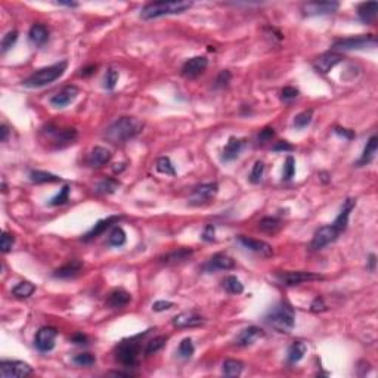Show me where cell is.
Masks as SVG:
<instances>
[{
    "mask_svg": "<svg viewBox=\"0 0 378 378\" xmlns=\"http://www.w3.org/2000/svg\"><path fill=\"white\" fill-rule=\"evenodd\" d=\"M143 129V123L135 117H120L103 132V139L112 145H123L127 140L138 136Z\"/></svg>",
    "mask_w": 378,
    "mask_h": 378,
    "instance_id": "6da1fadb",
    "label": "cell"
},
{
    "mask_svg": "<svg viewBox=\"0 0 378 378\" xmlns=\"http://www.w3.org/2000/svg\"><path fill=\"white\" fill-rule=\"evenodd\" d=\"M264 321L276 332L290 334L295 325V312L288 301H279L264 315Z\"/></svg>",
    "mask_w": 378,
    "mask_h": 378,
    "instance_id": "7a4b0ae2",
    "label": "cell"
},
{
    "mask_svg": "<svg viewBox=\"0 0 378 378\" xmlns=\"http://www.w3.org/2000/svg\"><path fill=\"white\" fill-rule=\"evenodd\" d=\"M192 6V2L179 0V2H153L142 8L140 18L142 19H154V18L167 17L183 14Z\"/></svg>",
    "mask_w": 378,
    "mask_h": 378,
    "instance_id": "3957f363",
    "label": "cell"
},
{
    "mask_svg": "<svg viewBox=\"0 0 378 378\" xmlns=\"http://www.w3.org/2000/svg\"><path fill=\"white\" fill-rule=\"evenodd\" d=\"M67 65H68L67 61H62V62L53 64L51 67L39 69V71H35L34 74H31L28 79H25V80L22 82V85L25 87H30V89L48 86V85L53 83L55 80H58V79L65 72Z\"/></svg>",
    "mask_w": 378,
    "mask_h": 378,
    "instance_id": "277c9868",
    "label": "cell"
},
{
    "mask_svg": "<svg viewBox=\"0 0 378 378\" xmlns=\"http://www.w3.org/2000/svg\"><path fill=\"white\" fill-rule=\"evenodd\" d=\"M140 335L123 340L117 344L114 350V358L124 368H135L139 363V353H140V343L138 338Z\"/></svg>",
    "mask_w": 378,
    "mask_h": 378,
    "instance_id": "5b68a950",
    "label": "cell"
},
{
    "mask_svg": "<svg viewBox=\"0 0 378 378\" xmlns=\"http://www.w3.org/2000/svg\"><path fill=\"white\" fill-rule=\"evenodd\" d=\"M42 140L48 142L52 148H65L72 145L77 139V130L75 129H59L52 124H48L45 129H42Z\"/></svg>",
    "mask_w": 378,
    "mask_h": 378,
    "instance_id": "8992f818",
    "label": "cell"
},
{
    "mask_svg": "<svg viewBox=\"0 0 378 378\" xmlns=\"http://www.w3.org/2000/svg\"><path fill=\"white\" fill-rule=\"evenodd\" d=\"M375 46H377V37L374 34L346 37V39L335 40L332 45L335 51H361V49L375 48Z\"/></svg>",
    "mask_w": 378,
    "mask_h": 378,
    "instance_id": "52a82bcc",
    "label": "cell"
},
{
    "mask_svg": "<svg viewBox=\"0 0 378 378\" xmlns=\"http://www.w3.org/2000/svg\"><path fill=\"white\" fill-rule=\"evenodd\" d=\"M33 372V368L21 361L0 362V375L2 378H25Z\"/></svg>",
    "mask_w": 378,
    "mask_h": 378,
    "instance_id": "ba28073f",
    "label": "cell"
},
{
    "mask_svg": "<svg viewBox=\"0 0 378 378\" xmlns=\"http://www.w3.org/2000/svg\"><path fill=\"white\" fill-rule=\"evenodd\" d=\"M276 279L281 285L294 287V285H300V284L310 282V281H321V279H324V276L313 274V272L298 271V272H281L276 275Z\"/></svg>",
    "mask_w": 378,
    "mask_h": 378,
    "instance_id": "9c48e42d",
    "label": "cell"
},
{
    "mask_svg": "<svg viewBox=\"0 0 378 378\" xmlns=\"http://www.w3.org/2000/svg\"><path fill=\"white\" fill-rule=\"evenodd\" d=\"M338 237H340V232L332 224L322 226V228H319L315 232V235L312 238V242H310V248L312 250H321V248H324L328 244L334 242Z\"/></svg>",
    "mask_w": 378,
    "mask_h": 378,
    "instance_id": "30bf717a",
    "label": "cell"
},
{
    "mask_svg": "<svg viewBox=\"0 0 378 378\" xmlns=\"http://www.w3.org/2000/svg\"><path fill=\"white\" fill-rule=\"evenodd\" d=\"M217 192H219V185L216 182L203 183V185L197 186V188L192 191L189 204H192V206H201L204 203H208L211 198H214Z\"/></svg>",
    "mask_w": 378,
    "mask_h": 378,
    "instance_id": "8fae6325",
    "label": "cell"
},
{
    "mask_svg": "<svg viewBox=\"0 0 378 378\" xmlns=\"http://www.w3.org/2000/svg\"><path fill=\"white\" fill-rule=\"evenodd\" d=\"M58 337V329L53 327H43L40 328L35 334L34 338V346L37 347V350L46 353L51 352L52 349L55 347V340Z\"/></svg>",
    "mask_w": 378,
    "mask_h": 378,
    "instance_id": "7c38bea8",
    "label": "cell"
},
{
    "mask_svg": "<svg viewBox=\"0 0 378 378\" xmlns=\"http://www.w3.org/2000/svg\"><path fill=\"white\" fill-rule=\"evenodd\" d=\"M238 242L244 248H247L248 251H253L254 254H257L260 257H271L274 254V248L272 245H269L268 242L260 240H254V238H248L245 235H240L238 238Z\"/></svg>",
    "mask_w": 378,
    "mask_h": 378,
    "instance_id": "4fadbf2b",
    "label": "cell"
},
{
    "mask_svg": "<svg viewBox=\"0 0 378 378\" xmlns=\"http://www.w3.org/2000/svg\"><path fill=\"white\" fill-rule=\"evenodd\" d=\"M343 59V55L338 53V52H327V53H322L321 56H318L313 61V68H315L316 72L328 74L335 65H338Z\"/></svg>",
    "mask_w": 378,
    "mask_h": 378,
    "instance_id": "5bb4252c",
    "label": "cell"
},
{
    "mask_svg": "<svg viewBox=\"0 0 378 378\" xmlns=\"http://www.w3.org/2000/svg\"><path fill=\"white\" fill-rule=\"evenodd\" d=\"M338 3L337 2H309L305 3L301 6V11L305 12V15H329L334 14L338 9Z\"/></svg>",
    "mask_w": 378,
    "mask_h": 378,
    "instance_id": "9a60e30c",
    "label": "cell"
},
{
    "mask_svg": "<svg viewBox=\"0 0 378 378\" xmlns=\"http://www.w3.org/2000/svg\"><path fill=\"white\" fill-rule=\"evenodd\" d=\"M207 65H208V59L206 56H194L182 65V75L186 79L198 77L200 74L206 71Z\"/></svg>",
    "mask_w": 378,
    "mask_h": 378,
    "instance_id": "2e32d148",
    "label": "cell"
},
{
    "mask_svg": "<svg viewBox=\"0 0 378 378\" xmlns=\"http://www.w3.org/2000/svg\"><path fill=\"white\" fill-rule=\"evenodd\" d=\"M235 268V260L228 254L217 253L204 264V271L207 272H217V271H231Z\"/></svg>",
    "mask_w": 378,
    "mask_h": 378,
    "instance_id": "e0dca14e",
    "label": "cell"
},
{
    "mask_svg": "<svg viewBox=\"0 0 378 378\" xmlns=\"http://www.w3.org/2000/svg\"><path fill=\"white\" fill-rule=\"evenodd\" d=\"M77 96H79V89L77 87L65 86L52 96L51 103L52 106H55V108H65V106H68L69 103L74 102Z\"/></svg>",
    "mask_w": 378,
    "mask_h": 378,
    "instance_id": "ac0fdd59",
    "label": "cell"
},
{
    "mask_svg": "<svg viewBox=\"0 0 378 378\" xmlns=\"http://www.w3.org/2000/svg\"><path fill=\"white\" fill-rule=\"evenodd\" d=\"M111 151L103 146H95L86 157V164L92 169H99L111 161Z\"/></svg>",
    "mask_w": 378,
    "mask_h": 378,
    "instance_id": "d6986e66",
    "label": "cell"
},
{
    "mask_svg": "<svg viewBox=\"0 0 378 378\" xmlns=\"http://www.w3.org/2000/svg\"><path fill=\"white\" fill-rule=\"evenodd\" d=\"M263 337H264V331L261 328L251 325V327L242 329L240 334L237 335L235 344L240 346V347H248V346L254 344L257 340L263 338Z\"/></svg>",
    "mask_w": 378,
    "mask_h": 378,
    "instance_id": "ffe728a7",
    "label": "cell"
},
{
    "mask_svg": "<svg viewBox=\"0 0 378 378\" xmlns=\"http://www.w3.org/2000/svg\"><path fill=\"white\" fill-rule=\"evenodd\" d=\"M121 220V216H108L106 219H102V220H99L98 223L95 224L89 232H87L86 235H83V238L82 240L85 241V242H89V241L95 240L96 237H99V235H102L105 231H108L111 226H114V224H117Z\"/></svg>",
    "mask_w": 378,
    "mask_h": 378,
    "instance_id": "44dd1931",
    "label": "cell"
},
{
    "mask_svg": "<svg viewBox=\"0 0 378 378\" xmlns=\"http://www.w3.org/2000/svg\"><path fill=\"white\" fill-rule=\"evenodd\" d=\"M173 325L176 328H194L204 324V318L194 313V312H183L173 318Z\"/></svg>",
    "mask_w": 378,
    "mask_h": 378,
    "instance_id": "7402d4cb",
    "label": "cell"
},
{
    "mask_svg": "<svg viewBox=\"0 0 378 378\" xmlns=\"http://www.w3.org/2000/svg\"><path fill=\"white\" fill-rule=\"evenodd\" d=\"M355 206H356V200H355V198H347L343 203V207H342L338 216H337L335 220L331 223L338 232H340V234L346 231L347 223H349V216H350V213H352V210L355 208Z\"/></svg>",
    "mask_w": 378,
    "mask_h": 378,
    "instance_id": "603a6c76",
    "label": "cell"
},
{
    "mask_svg": "<svg viewBox=\"0 0 378 378\" xmlns=\"http://www.w3.org/2000/svg\"><path fill=\"white\" fill-rule=\"evenodd\" d=\"M244 146H245V139H229V142L226 143V146L223 148V153H222V161L223 163H229V161L237 160Z\"/></svg>",
    "mask_w": 378,
    "mask_h": 378,
    "instance_id": "cb8c5ba5",
    "label": "cell"
},
{
    "mask_svg": "<svg viewBox=\"0 0 378 378\" xmlns=\"http://www.w3.org/2000/svg\"><path fill=\"white\" fill-rule=\"evenodd\" d=\"M192 254H194V251L191 248H176L170 253L161 256L160 261L164 263V264H179V263L186 261Z\"/></svg>",
    "mask_w": 378,
    "mask_h": 378,
    "instance_id": "d4e9b609",
    "label": "cell"
},
{
    "mask_svg": "<svg viewBox=\"0 0 378 378\" xmlns=\"http://www.w3.org/2000/svg\"><path fill=\"white\" fill-rule=\"evenodd\" d=\"M132 300V295L130 292H127L123 288H117L114 291L109 294L108 300H106V305L112 309H123L124 306H127Z\"/></svg>",
    "mask_w": 378,
    "mask_h": 378,
    "instance_id": "484cf974",
    "label": "cell"
},
{
    "mask_svg": "<svg viewBox=\"0 0 378 378\" xmlns=\"http://www.w3.org/2000/svg\"><path fill=\"white\" fill-rule=\"evenodd\" d=\"M378 3L377 2H368L362 3L358 8V17L363 24H372L377 18Z\"/></svg>",
    "mask_w": 378,
    "mask_h": 378,
    "instance_id": "4316f807",
    "label": "cell"
},
{
    "mask_svg": "<svg viewBox=\"0 0 378 378\" xmlns=\"http://www.w3.org/2000/svg\"><path fill=\"white\" fill-rule=\"evenodd\" d=\"M28 39L34 46H43L49 40V30L43 24H34L31 25L28 31Z\"/></svg>",
    "mask_w": 378,
    "mask_h": 378,
    "instance_id": "83f0119b",
    "label": "cell"
},
{
    "mask_svg": "<svg viewBox=\"0 0 378 378\" xmlns=\"http://www.w3.org/2000/svg\"><path fill=\"white\" fill-rule=\"evenodd\" d=\"M377 149H378V139H377V136L374 135V136H371V138L368 139L366 146H365V149H363V153H362L359 161L356 163V166H358V167H362V166L369 164V163L375 158Z\"/></svg>",
    "mask_w": 378,
    "mask_h": 378,
    "instance_id": "f1b7e54d",
    "label": "cell"
},
{
    "mask_svg": "<svg viewBox=\"0 0 378 378\" xmlns=\"http://www.w3.org/2000/svg\"><path fill=\"white\" fill-rule=\"evenodd\" d=\"M82 268H83L82 261L72 260V261H69L67 264L61 266L59 269H56L53 272V276L55 278H61V279H69V278H74V276L79 275L80 271H82Z\"/></svg>",
    "mask_w": 378,
    "mask_h": 378,
    "instance_id": "f546056e",
    "label": "cell"
},
{
    "mask_svg": "<svg viewBox=\"0 0 378 378\" xmlns=\"http://www.w3.org/2000/svg\"><path fill=\"white\" fill-rule=\"evenodd\" d=\"M30 180L33 183H55V182H61L62 177L52 174V173L43 172V170H31L30 172Z\"/></svg>",
    "mask_w": 378,
    "mask_h": 378,
    "instance_id": "4dcf8cb0",
    "label": "cell"
},
{
    "mask_svg": "<svg viewBox=\"0 0 378 378\" xmlns=\"http://www.w3.org/2000/svg\"><path fill=\"white\" fill-rule=\"evenodd\" d=\"M308 352V346L303 342H294L288 349V362L290 363H297L303 359V356Z\"/></svg>",
    "mask_w": 378,
    "mask_h": 378,
    "instance_id": "1f68e13d",
    "label": "cell"
},
{
    "mask_svg": "<svg viewBox=\"0 0 378 378\" xmlns=\"http://www.w3.org/2000/svg\"><path fill=\"white\" fill-rule=\"evenodd\" d=\"M222 369L226 377H238L244 369V363L235 359H226L222 365Z\"/></svg>",
    "mask_w": 378,
    "mask_h": 378,
    "instance_id": "d6a6232c",
    "label": "cell"
},
{
    "mask_svg": "<svg viewBox=\"0 0 378 378\" xmlns=\"http://www.w3.org/2000/svg\"><path fill=\"white\" fill-rule=\"evenodd\" d=\"M119 188H120V182H119L117 179L109 177V179H103L102 182H99V183L96 185V189H95V191H96L98 194L111 195V194H114Z\"/></svg>",
    "mask_w": 378,
    "mask_h": 378,
    "instance_id": "836d02e7",
    "label": "cell"
},
{
    "mask_svg": "<svg viewBox=\"0 0 378 378\" xmlns=\"http://www.w3.org/2000/svg\"><path fill=\"white\" fill-rule=\"evenodd\" d=\"M35 291L34 284L28 282V281H22L17 284L14 288H12V294L18 297V298H28L33 292Z\"/></svg>",
    "mask_w": 378,
    "mask_h": 378,
    "instance_id": "e575fe53",
    "label": "cell"
},
{
    "mask_svg": "<svg viewBox=\"0 0 378 378\" xmlns=\"http://www.w3.org/2000/svg\"><path fill=\"white\" fill-rule=\"evenodd\" d=\"M222 285L229 294H242L244 291V285L241 284V281L237 276H226Z\"/></svg>",
    "mask_w": 378,
    "mask_h": 378,
    "instance_id": "d590c367",
    "label": "cell"
},
{
    "mask_svg": "<svg viewBox=\"0 0 378 378\" xmlns=\"http://www.w3.org/2000/svg\"><path fill=\"white\" fill-rule=\"evenodd\" d=\"M126 244V232L123 231V228L120 226H116L109 237H108V245L111 247H123Z\"/></svg>",
    "mask_w": 378,
    "mask_h": 378,
    "instance_id": "8d00e7d4",
    "label": "cell"
},
{
    "mask_svg": "<svg viewBox=\"0 0 378 378\" xmlns=\"http://www.w3.org/2000/svg\"><path fill=\"white\" fill-rule=\"evenodd\" d=\"M166 343H167V338L164 335H160V337H155L153 340H149L145 347V355L149 356V355H154L157 352H160L166 346Z\"/></svg>",
    "mask_w": 378,
    "mask_h": 378,
    "instance_id": "74e56055",
    "label": "cell"
},
{
    "mask_svg": "<svg viewBox=\"0 0 378 378\" xmlns=\"http://www.w3.org/2000/svg\"><path fill=\"white\" fill-rule=\"evenodd\" d=\"M157 170L163 174H169V176H174L176 174V170L173 167L172 161L169 157H161L157 160Z\"/></svg>",
    "mask_w": 378,
    "mask_h": 378,
    "instance_id": "f35d334b",
    "label": "cell"
},
{
    "mask_svg": "<svg viewBox=\"0 0 378 378\" xmlns=\"http://www.w3.org/2000/svg\"><path fill=\"white\" fill-rule=\"evenodd\" d=\"M312 117H313V111L312 109H308V111H303V112L297 114L295 119H294V127L295 129H305V127H308L310 123H312Z\"/></svg>",
    "mask_w": 378,
    "mask_h": 378,
    "instance_id": "ab89813d",
    "label": "cell"
},
{
    "mask_svg": "<svg viewBox=\"0 0 378 378\" xmlns=\"http://www.w3.org/2000/svg\"><path fill=\"white\" fill-rule=\"evenodd\" d=\"M194 352H195V347L192 344V340L191 338H183L179 344V350H177L179 356L182 359H189L194 355Z\"/></svg>",
    "mask_w": 378,
    "mask_h": 378,
    "instance_id": "60d3db41",
    "label": "cell"
},
{
    "mask_svg": "<svg viewBox=\"0 0 378 378\" xmlns=\"http://www.w3.org/2000/svg\"><path fill=\"white\" fill-rule=\"evenodd\" d=\"M258 228L264 232H275L281 228V220L276 219V217H264L260 220L258 223Z\"/></svg>",
    "mask_w": 378,
    "mask_h": 378,
    "instance_id": "b9f144b4",
    "label": "cell"
},
{
    "mask_svg": "<svg viewBox=\"0 0 378 378\" xmlns=\"http://www.w3.org/2000/svg\"><path fill=\"white\" fill-rule=\"evenodd\" d=\"M69 191H71L69 185H64L62 189L52 198L49 204H51V206H62V204H65L69 198Z\"/></svg>",
    "mask_w": 378,
    "mask_h": 378,
    "instance_id": "7bdbcfd3",
    "label": "cell"
},
{
    "mask_svg": "<svg viewBox=\"0 0 378 378\" xmlns=\"http://www.w3.org/2000/svg\"><path fill=\"white\" fill-rule=\"evenodd\" d=\"M72 362L77 366H85V368H87V366H92L96 362V358L92 353H79V355H75L72 358Z\"/></svg>",
    "mask_w": 378,
    "mask_h": 378,
    "instance_id": "ee69618b",
    "label": "cell"
},
{
    "mask_svg": "<svg viewBox=\"0 0 378 378\" xmlns=\"http://www.w3.org/2000/svg\"><path fill=\"white\" fill-rule=\"evenodd\" d=\"M117 82H119V71L109 68L103 79V87L106 90H114V87L117 86Z\"/></svg>",
    "mask_w": 378,
    "mask_h": 378,
    "instance_id": "f6af8a7d",
    "label": "cell"
},
{
    "mask_svg": "<svg viewBox=\"0 0 378 378\" xmlns=\"http://www.w3.org/2000/svg\"><path fill=\"white\" fill-rule=\"evenodd\" d=\"M18 40V31H9L8 34L3 37V40H2V45H0V51L2 53H6V52L9 51L14 45H15V42Z\"/></svg>",
    "mask_w": 378,
    "mask_h": 378,
    "instance_id": "bcb514c9",
    "label": "cell"
},
{
    "mask_svg": "<svg viewBox=\"0 0 378 378\" xmlns=\"http://www.w3.org/2000/svg\"><path fill=\"white\" fill-rule=\"evenodd\" d=\"M263 172H264V164L263 161H256L254 166H253V170H251V174H250V182L251 183H260L261 177H263Z\"/></svg>",
    "mask_w": 378,
    "mask_h": 378,
    "instance_id": "7dc6e473",
    "label": "cell"
},
{
    "mask_svg": "<svg viewBox=\"0 0 378 378\" xmlns=\"http://www.w3.org/2000/svg\"><path fill=\"white\" fill-rule=\"evenodd\" d=\"M295 174V161L292 157H287L285 164H284V173H282V180H291Z\"/></svg>",
    "mask_w": 378,
    "mask_h": 378,
    "instance_id": "c3c4849f",
    "label": "cell"
},
{
    "mask_svg": "<svg viewBox=\"0 0 378 378\" xmlns=\"http://www.w3.org/2000/svg\"><path fill=\"white\" fill-rule=\"evenodd\" d=\"M231 79H232L231 71H228V69L220 71L219 75H217V79H216V82H214V87L216 89H223V87H226L231 83Z\"/></svg>",
    "mask_w": 378,
    "mask_h": 378,
    "instance_id": "681fc988",
    "label": "cell"
},
{
    "mask_svg": "<svg viewBox=\"0 0 378 378\" xmlns=\"http://www.w3.org/2000/svg\"><path fill=\"white\" fill-rule=\"evenodd\" d=\"M14 242H15L14 235H11V234H8V232H3L2 241H0V248H2V251H3V253L11 251V248L14 247Z\"/></svg>",
    "mask_w": 378,
    "mask_h": 378,
    "instance_id": "f907efd6",
    "label": "cell"
},
{
    "mask_svg": "<svg viewBox=\"0 0 378 378\" xmlns=\"http://www.w3.org/2000/svg\"><path fill=\"white\" fill-rule=\"evenodd\" d=\"M275 136V130L272 129V127H264L263 130H260V133H258L257 136V142L260 145H263V143H266V142H269L271 139Z\"/></svg>",
    "mask_w": 378,
    "mask_h": 378,
    "instance_id": "816d5d0a",
    "label": "cell"
},
{
    "mask_svg": "<svg viewBox=\"0 0 378 378\" xmlns=\"http://www.w3.org/2000/svg\"><path fill=\"white\" fill-rule=\"evenodd\" d=\"M327 309L328 306L325 305V301H324L322 297H316V298L312 301V305H310V310H312L313 313H321V312H325Z\"/></svg>",
    "mask_w": 378,
    "mask_h": 378,
    "instance_id": "f5cc1de1",
    "label": "cell"
},
{
    "mask_svg": "<svg viewBox=\"0 0 378 378\" xmlns=\"http://www.w3.org/2000/svg\"><path fill=\"white\" fill-rule=\"evenodd\" d=\"M298 96V90L295 89V87H284L282 89V92H281V98H282V101H292V99H295Z\"/></svg>",
    "mask_w": 378,
    "mask_h": 378,
    "instance_id": "db71d44e",
    "label": "cell"
},
{
    "mask_svg": "<svg viewBox=\"0 0 378 378\" xmlns=\"http://www.w3.org/2000/svg\"><path fill=\"white\" fill-rule=\"evenodd\" d=\"M272 149L275 153H281V151L290 153V151H294V146H292L290 142H287V140H279V142H276L275 145L272 146Z\"/></svg>",
    "mask_w": 378,
    "mask_h": 378,
    "instance_id": "11a10c76",
    "label": "cell"
},
{
    "mask_svg": "<svg viewBox=\"0 0 378 378\" xmlns=\"http://www.w3.org/2000/svg\"><path fill=\"white\" fill-rule=\"evenodd\" d=\"M173 305L172 301H166V300H158V301H155L154 305H153V309L155 312H164V310H169L172 309Z\"/></svg>",
    "mask_w": 378,
    "mask_h": 378,
    "instance_id": "9f6ffc18",
    "label": "cell"
},
{
    "mask_svg": "<svg viewBox=\"0 0 378 378\" xmlns=\"http://www.w3.org/2000/svg\"><path fill=\"white\" fill-rule=\"evenodd\" d=\"M335 133H337L338 136H342V138L347 139V140H352V139L356 136L353 130H349V129H343V127H335Z\"/></svg>",
    "mask_w": 378,
    "mask_h": 378,
    "instance_id": "6f0895ef",
    "label": "cell"
},
{
    "mask_svg": "<svg viewBox=\"0 0 378 378\" xmlns=\"http://www.w3.org/2000/svg\"><path fill=\"white\" fill-rule=\"evenodd\" d=\"M203 240L207 241V242L214 241V224H207L206 228H204V232H203Z\"/></svg>",
    "mask_w": 378,
    "mask_h": 378,
    "instance_id": "680465c9",
    "label": "cell"
},
{
    "mask_svg": "<svg viewBox=\"0 0 378 378\" xmlns=\"http://www.w3.org/2000/svg\"><path fill=\"white\" fill-rule=\"evenodd\" d=\"M71 342L74 344H87V337L83 335L82 332H77L71 337Z\"/></svg>",
    "mask_w": 378,
    "mask_h": 378,
    "instance_id": "91938a15",
    "label": "cell"
},
{
    "mask_svg": "<svg viewBox=\"0 0 378 378\" xmlns=\"http://www.w3.org/2000/svg\"><path fill=\"white\" fill-rule=\"evenodd\" d=\"M96 68H98L96 65H89L86 68L82 69V75H83V77H89V75H92V74L96 72Z\"/></svg>",
    "mask_w": 378,
    "mask_h": 378,
    "instance_id": "94428289",
    "label": "cell"
},
{
    "mask_svg": "<svg viewBox=\"0 0 378 378\" xmlns=\"http://www.w3.org/2000/svg\"><path fill=\"white\" fill-rule=\"evenodd\" d=\"M0 133H2V138L0 140L2 142H6V139L9 136V127L6 126V124H2V127H0Z\"/></svg>",
    "mask_w": 378,
    "mask_h": 378,
    "instance_id": "6125c7cd",
    "label": "cell"
},
{
    "mask_svg": "<svg viewBox=\"0 0 378 378\" xmlns=\"http://www.w3.org/2000/svg\"><path fill=\"white\" fill-rule=\"evenodd\" d=\"M368 263H369V271H371V272H374V271H375V263H377V257H375V254H369V260H368Z\"/></svg>",
    "mask_w": 378,
    "mask_h": 378,
    "instance_id": "be15d7a7",
    "label": "cell"
},
{
    "mask_svg": "<svg viewBox=\"0 0 378 378\" xmlns=\"http://www.w3.org/2000/svg\"><path fill=\"white\" fill-rule=\"evenodd\" d=\"M58 5H61V6H67V8H77L79 6V3H75V2H58Z\"/></svg>",
    "mask_w": 378,
    "mask_h": 378,
    "instance_id": "e7e4bbea",
    "label": "cell"
},
{
    "mask_svg": "<svg viewBox=\"0 0 378 378\" xmlns=\"http://www.w3.org/2000/svg\"><path fill=\"white\" fill-rule=\"evenodd\" d=\"M111 375H116V377H132L133 374L132 372H120V371H112Z\"/></svg>",
    "mask_w": 378,
    "mask_h": 378,
    "instance_id": "03108f58",
    "label": "cell"
},
{
    "mask_svg": "<svg viewBox=\"0 0 378 378\" xmlns=\"http://www.w3.org/2000/svg\"><path fill=\"white\" fill-rule=\"evenodd\" d=\"M319 176H321V179H322V180H324L325 183H328V182L331 180V179H328V177H329V174H328V173H325V172L319 173Z\"/></svg>",
    "mask_w": 378,
    "mask_h": 378,
    "instance_id": "003e7915",
    "label": "cell"
}]
</instances>
